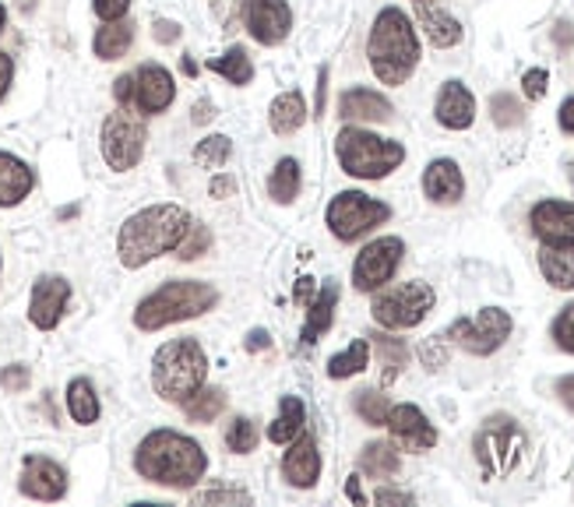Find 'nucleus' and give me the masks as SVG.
<instances>
[{
    "label": "nucleus",
    "mask_w": 574,
    "mask_h": 507,
    "mask_svg": "<svg viewBox=\"0 0 574 507\" xmlns=\"http://www.w3.org/2000/svg\"><path fill=\"white\" fill-rule=\"evenodd\" d=\"M557 120H561V131L574 134V95H571V99H564V103H561V113H557Z\"/></svg>",
    "instance_id": "nucleus-56"
},
{
    "label": "nucleus",
    "mask_w": 574,
    "mask_h": 507,
    "mask_svg": "<svg viewBox=\"0 0 574 507\" xmlns=\"http://www.w3.org/2000/svg\"><path fill=\"white\" fill-rule=\"evenodd\" d=\"M387 434L399 444L402 452H430L437 444V430L434 423L423 416L420 405L413 402H402V405H392V413H387Z\"/></svg>",
    "instance_id": "nucleus-15"
},
{
    "label": "nucleus",
    "mask_w": 574,
    "mask_h": 507,
    "mask_svg": "<svg viewBox=\"0 0 574 507\" xmlns=\"http://www.w3.org/2000/svg\"><path fill=\"white\" fill-rule=\"evenodd\" d=\"M366 338H374V349L381 359V384L387 388V384H395L402 377V371L409 367V346H405V338L384 335V332H374Z\"/></svg>",
    "instance_id": "nucleus-29"
},
{
    "label": "nucleus",
    "mask_w": 574,
    "mask_h": 507,
    "mask_svg": "<svg viewBox=\"0 0 574 507\" xmlns=\"http://www.w3.org/2000/svg\"><path fill=\"white\" fill-rule=\"evenodd\" d=\"M282 479L296 490H311L321 479V452L311 434H300L282 458Z\"/></svg>",
    "instance_id": "nucleus-19"
},
{
    "label": "nucleus",
    "mask_w": 574,
    "mask_h": 507,
    "mask_svg": "<svg viewBox=\"0 0 574 507\" xmlns=\"http://www.w3.org/2000/svg\"><path fill=\"white\" fill-rule=\"evenodd\" d=\"M152 36H155V43L170 47V43H177V39H180V26H177V22H170V18H155Z\"/></svg>",
    "instance_id": "nucleus-49"
},
{
    "label": "nucleus",
    "mask_w": 574,
    "mask_h": 507,
    "mask_svg": "<svg viewBox=\"0 0 574 507\" xmlns=\"http://www.w3.org/2000/svg\"><path fill=\"white\" fill-rule=\"evenodd\" d=\"M423 194L434 205H459L465 194V176L455 159H434L423 170Z\"/></svg>",
    "instance_id": "nucleus-21"
},
{
    "label": "nucleus",
    "mask_w": 574,
    "mask_h": 507,
    "mask_svg": "<svg viewBox=\"0 0 574 507\" xmlns=\"http://www.w3.org/2000/svg\"><path fill=\"white\" fill-rule=\"evenodd\" d=\"M68 416L78 423V427H92V423H99L102 416V405H99V395H95V384L89 377H74L68 384Z\"/></svg>",
    "instance_id": "nucleus-28"
},
{
    "label": "nucleus",
    "mask_w": 574,
    "mask_h": 507,
    "mask_svg": "<svg viewBox=\"0 0 574 507\" xmlns=\"http://www.w3.org/2000/svg\"><path fill=\"white\" fill-rule=\"evenodd\" d=\"M335 159H339L345 176L384 180L405 162V149L392 138H381V134H371V131L350 124V128H342L335 138Z\"/></svg>",
    "instance_id": "nucleus-6"
},
{
    "label": "nucleus",
    "mask_w": 574,
    "mask_h": 507,
    "mask_svg": "<svg viewBox=\"0 0 574 507\" xmlns=\"http://www.w3.org/2000/svg\"><path fill=\"white\" fill-rule=\"evenodd\" d=\"M416 4V26L423 29V36L430 39V47L437 50H451L462 43V22L455 14H447L444 8H437L434 0H413Z\"/></svg>",
    "instance_id": "nucleus-22"
},
{
    "label": "nucleus",
    "mask_w": 574,
    "mask_h": 507,
    "mask_svg": "<svg viewBox=\"0 0 574 507\" xmlns=\"http://www.w3.org/2000/svg\"><path fill=\"white\" fill-rule=\"evenodd\" d=\"M420 359H423L426 371H441L444 363H447V338L444 335L426 338L423 346H420Z\"/></svg>",
    "instance_id": "nucleus-43"
},
{
    "label": "nucleus",
    "mask_w": 574,
    "mask_h": 507,
    "mask_svg": "<svg viewBox=\"0 0 574 507\" xmlns=\"http://www.w3.org/2000/svg\"><path fill=\"white\" fill-rule=\"evenodd\" d=\"M194 504H251L248 490H225V486H215V490L194 494Z\"/></svg>",
    "instance_id": "nucleus-45"
},
{
    "label": "nucleus",
    "mask_w": 574,
    "mask_h": 507,
    "mask_svg": "<svg viewBox=\"0 0 574 507\" xmlns=\"http://www.w3.org/2000/svg\"><path fill=\"white\" fill-rule=\"evenodd\" d=\"M293 300L300 303V307H306V303L314 300V278H311V275H303V278L296 282V290H293Z\"/></svg>",
    "instance_id": "nucleus-54"
},
{
    "label": "nucleus",
    "mask_w": 574,
    "mask_h": 507,
    "mask_svg": "<svg viewBox=\"0 0 574 507\" xmlns=\"http://www.w3.org/2000/svg\"><path fill=\"white\" fill-rule=\"evenodd\" d=\"M230 159H233V138H225V134L201 138L198 149H194V162L201 170H222Z\"/></svg>",
    "instance_id": "nucleus-37"
},
{
    "label": "nucleus",
    "mask_w": 574,
    "mask_h": 507,
    "mask_svg": "<svg viewBox=\"0 0 574 507\" xmlns=\"http://www.w3.org/2000/svg\"><path fill=\"white\" fill-rule=\"evenodd\" d=\"M212 116H215V107L209 103V99H198V103H194V113H191L194 124H209Z\"/></svg>",
    "instance_id": "nucleus-57"
},
{
    "label": "nucleus",
    "mask_w": 574,
    "mask_h": 507,
    "mask_svg": "<svg viewBox=\"0 0 574 507\" xmlns=\"http://www.w3.org/2000/svg\"><path fill=\"white\" fill-rule=\"evenodd\" d=\"M173 99H177L173 74L162 64H141L134 71V110L141 116L167 113L173 107Z\"/></svg>",
    "instance_id": "nucleus-17"
},
{
    "label": "nucleus",
    "mask_w": 574,
    "mask_h": 507,
    "mask_svg": "<svg viewBox=\"0 0 574 507\" xmlns=\"http://www.w3.org/2000/svg\"><path fill=\"white\" fill-rule=\"evenodd\" d=\"M209 194L212 197H233L236 194V180L233 176H215L209 184Z\"/></svg>",
    "instance_id": "nucleus-53"
},
{
    "label": "nucleus",
    "mask_w": 574,
    "mask_h": 507,
    "mask_svg": "<svg viewBox=\"0 0 574 507\" xmlns=\"http://www.w3.org/2000/svg\"><path fill=\"white\" fill-rule=\"evenodd\" d=\"M366 363H371V342L366 338H356L350 342L342 353H335L332 359H328V377L332 381H345V377H356L366 371Z\"/></svg>",
    "instance_id": "nucleus-34"
},
{
    "label": "nucleus",
    "mask_w": 574,
    "mask_h": 507,
    "mask_svg": "<svg viewBox=\"0 0 574 507\" xmlns=\"http://www.w3.org/2000/svg\"><path fill=\"white\" fill-rule=\"evenodd\" d=\"M490 116H494L497 128H518L525 120V107L511 92H497L490 99Z\"/></svg>",
    "instance_id": "nucleus-41"
},
{
    "label": "nucleus",
    "mask_w": 574,
    "mask_h": 507,
    "mask_svg": "<svg viewBox=\"0 0 574 507\" xmlns=\"http://www.w3.org/2000/svg\"><path fill=\"white\" fill-rule=\"evenodd\" d=\"M36 173L29 162H22L11 152H0V209H14L32 194Z\"/></svg>",
    "instance_id": "nucleus-25"
},
{
    "label": "nucleus",
    "mask_w": 574,
    "mask_h": 507,
    "mask_svg": "<svg viewBox=\"0 0 574 507\" xmlns=\"http://www.w3.org/2000/svg\"><path fill=\"white\" fill-rule=\"evenodd\" d=\"M180 68H183V74H194V71H198L191 57H183V60H180Z\"/></svg>",
    "instance_id": "nucleus-61"
},
{
    "label": "nucleus",
    "mask_w": 574,
    "mask_h": 507,
    "mask_svg": "<svg viewBox=\"0 0 574 507\" xmlns=\"http://www.w3.org/2000/svg\"><path fill=\"white\" fill-rule=\"evenodd\" d=\"M374 504H402V507H409V504H413V494L387 490V486H381V490L374 494Z\"/></svg>",
    "instance_id": "nucleus-52"
},
{
    "label": "nucleus",
    "mask_w": 574,
    "mask_h": 507,
    "mask_svg": "<svg viewBox=\"0 0 574 507\" xmlns=\"http://www.w3.org/2000/svg\"><path fill=\"white\" fill-rule=\"evenodd\" d=\"M540 272L553 290H574V243H543Z\"/></svg>",
    "instance_id": "nucleus-26"
},
{
    "label": "nucleus",
    "mask_w": 574,
    "mask_h": 507,
    "mask_svg": "<svg viewBox=\"0 0 574 507\" xmlns=\"http://www.w3.org/2000/svg\"><path fill=\"white\" fill-rule=\"evenodd\" d=\"M269 346H272V335L264 328H254V332H248V338H243V349L248 353H264Z\"/></svg>",
    "instance_id": "nucleus-51"
},
{
    "label": "nucleus",
    "mask_w": 574,
    "mask_h": 507,
    "mask_svg": "<svg viewBox=\"0 0 574 507\" xmlns=\"http://www.w3.org/2000/svg\"><path fill=\"white\" fill-rule=\"evenodd\" d=\"M300 184H303V176H300V162L296 159H279L275 162V170H272V180H269V194L275 205H293L296 194H300Z\"/></svg>",
    "instance_id": "nucleus-35"
},
{
    "label": "nucleus",
    "mask_w": 574,
    "mask_h": 507,
    "mask_svg": "<svg viewBox=\"0 0 574 507\" xmlns=\"http://www.w3.org/2000/svg\"><path fill=\"white\" fill-rule=\"evenodd\" d=\"M511 328H515V321H511L507 311L483 307L476 317H459L444 332V338L455 342V346L465 349L469 356H494L504 346V342L511 338Z\"/></svg>",
    "instance_id": "nucleus-11"
},
{
    "label": "nucleus",
    "mask_w": 574,
    "mask_h": 507,
    "mask_svg": "<svg viewBox=\"0 0 574 507\" xmlns=\"http://www.w3.org/2000/svg\"><path fill=\"white\" fill-rule=\"evenodd\" d=\"M219 303V290L212 282L201 278H170L162 282L155 293H149L145 300L134 307V328L138 332H159L170 328V324L191 321L209 314Z\"/></svg>",
    "instance_id": "nucleus-4"
},
{
    "label": "nucleus",
    "mask_w": 574,
    "mask_h": 507,
    "mask_svg": "<svg viewBox=\"0 0 574 507\" xmlns=\"http://www.w3.org/2000/svg\"><path fill=\"white\" fill-rule=\"evenodd\" d=\"M22 11H32V0H22Z\"/></svg>",
    "instance_id": "nucleus-63"
},
{
    "label": "nucleus",
    "mask_w": 574,
    "mask_h": 507,
    "mask_svg": "<svg viewBox=\"0 0 574 507\" xmlns=\"http://www.w3.org/2000/svg\"><path fill=\"white\" fill-rule=\"evenodd\" d=\"M209 247H212V233H209V226H204V222H194V219H191L188 233H183V240L177 243V257H180V261H198L201 254H209Z\"/></svg>",
    "instance_id": "nucleus-40"
},
{
    "label": "nucleus",
    "mask_w": 574,
    "mask_h": 507,
    "mask_svg": "<svg viewBox=\"0 0 574 507\" xmlns=\"http://www.w3.org/2000/svg\"><path fill=\"white\" fill-rule=\"evenodd\" d=\"M204 469H209V458L201 444L167 427L145 434L134 448V473L145 483L170 486V490H191L204 479Z\"/></svg>",
    "instance_id": "nucleus-1"
},
{
    "label": "nucleus",
    "mask_w": 574,
    "mask_h": 507,
    "mask_svg": "<svg viewBox=\"0 0 574 507\" xmlns=\"http://www.w3.org/2000/svg\"><path fill=\"white\" fill-rule=\"evenodd\" d=\"M11 78H14V57L11 53H0V103L11 89Z\"/></svg>",
    "instance_id": "nucleus-50"
},
{
    "label": "nucleus",
    "mask_w": 574,
    "mask_h": 507,
    "mask_svg": "<svg viewBox=\"0 0 574 507\" xmlns=\"http://www.w3.org/2000/svg\"><path fill=\"white\" fill-rule=\"evenodd\" d=\"M68 300H71V282L64 275L36 278L32 296H29V321L39 332H53L68 311Z\"/></svg>",
    "instance_id": "nucleus-16"
},
{
    "label": "nucleus",
    "mask_w": 574,
    "mask_h": 507,
    "mask_svg": "<svg viewBox=\"0 0 574 507\" xmlns=\"http://www.w3.org/2000/svg\"><path fill=\"white\" fill-rule=\"evenodd\" d=\"M29 384H32V371L26 367V363H11V367H4V371H0V388H4V392H11V395L26 392Z\"/></svg>",
    "instance_id": "nucleus-44"
},
{
    "label": "nucleus",
    "mask_w": 574,
    "mask_h": 507,
    "mask_svg": "<svg viewBox=\"0 0 574 507\" xmlns=\"http://www.w3.org/2000/svg\"><path fill=\"white\" fill-rule=\"evenodd\" d=\"M525 448H528L525 430L504 413L486 416L483 427L473 437V452H476L483 479H504L507 473H515Z\"/></svg>",
    "instance_id": "nucleus-7"
},
{
    "label": "nucleus",
    "mask_w": 574,
    "mask_h": 507,
    "mask_svg": "<svg viewBox=\"0 0 574 507\" xmlns=\"http://www.w3.org/2000/svg\"><path fill=\"white\" fill-rule=\"evenodd\" d=\"M225 409V392L222 388H198L188 402H183V413L191 423H215V416Z\"/></svg>",
    "instance_id": "nucleus-36"
},
{
    "label": "nucleus",
    "mask_w": 574,
    "mask_h": 507,
    "mask_svg": "<svg viewBox=\"0 0 574 507\" xmlns=\"http://www.w3.org/2000/svg\"><path fill=\"white\" fill-rule=\"evenodd\" d=\"M546 85H550L546 68H532V71H525V78H522V89H525L528 99H543V95H546Z\"/></svg>",
    "instance_id": "nucleus-47"
},
{
    "label": "nucleus",
    "mask_w": 574,
    "mask_h": 507,
    "mask_svg": "<svg viewBox=\"0 0 574 507\" xmlns=\"http://www.w3.org/2000/svg\"><path fill=\"white\" fill-rule=\"evenodd\" d=\"M402 469V458H399V444L392 440H374L366 444L360 452V473L371 476V479H392Z\"/></svg>",
    "instance_id": "nucleus-30"
},
{
    "label": "nucleus",
    "mask_w": 574,
    "mask_h": 507,
    "mask_svg": "<svg viewBox=\"0 0 574 507\" xmlns=\"http://www.w3.org/2000/svg\"><path fill=\"white\" fill-rule=\"evenodd\" d=\"M387 219H392V209H387L384 201L363 194V191L335 194L332 205H328V212H324L328 230H332L335 240H342V243H353V240L366 236L371 230L384 226Z\"/></svg>",
    "instance_id": "nucleus-9"
},
{
    "label": "nucleus",
    "mask_w": 574,
    "mask_h": 507,
    "mask_svg": "<svg viewBox=\"0 0 574 507\" xmlns=\"http://www.w3.org/2000/svg\"><path fill=\"white\" fill-rule=\"evenodd\" d=\"M353 405H356V416L366 423V427H384V423H387V413H392V402H387V395H381L377 388H363V392H356Z\"/></svg>",
    "instance_id": "nucleus-38"
},
{
    "label": "nucleus",
    "mask_w": 574,
    "mask_h": 507,
    "mask_svg": "<svg viewBox=\"0 0 574 507\" xmlns=\"http://www.w3.org/2000/svg\"><path fill=\"white\" fill-rule=\"evenodd\" d=\"M225 448H230L233 455H251L258 448V427H254V419L236 416L230 427H225Z\"/></svg>",
    "instance_id": "nucleus-39"
},
{
    "label": "nucleus",
    "mask_w": 574,
    "mask_h": 507,
    "mask_svg": "<svg viewBox=\"0 0 574 507\" xmlns=\"http://www.w3.org/2000/svg\"><path fill=\"white\" fill-rule=\"evenodd\" d=\"M188 226H191V215L180 205H149L134 212L117 233L120 265L134 272V268H145L149 261L162 254H173Z\"/></svg>",
    "instance_id": "nucleus-2"
},
{
    "label": "nucleus",
    "mask_w": 574,
    "mask_h": 507,
    "mask_svg": "<svg viewBox=\"0 0 574 507\" xmlns=\"http://www.w3.org/2000/svg\"><path fill=\"white\" fill-rule=\"evenodd\" d=\"M209 71L225 78L230 85H251L254 78V64H251V53L243 47H230L222 57H212L209 60Z\"/></svg>",
    "instance_id": "nucleus-33"
},
{
    "label": "nucleus",
    "mask_w": 574,
    "mask_h": 507,
    "mask_svg": "<svg viewBox=\"0 0 574 507\" xmlns=\"http://www.w3.org/2000/svg\"><path fill=\"white\" fill-rule=\"evenodd\" d=\"M92 11L99 22H120L131 11V0H92Z\"/></svg>",
    "instance_id": "nucleus-46"
},
{
    "label": "nucleus",
    "mask_w": 574,
    "mask_h": 507,
    "mask_svg": "<svg viewBox=\"0 0 574 507\" xmlns=\"http://www.w3.org/2000/svg\"><path fill=\"white\" fill-rule=\"evenodd\" d=\"M434 290L426 282H402V286H392L374 296V321L387 332H405V328H416L423 324V317L434 311Z\"/></svg>",
    "instance_id": "nucleus-10"
},
{
    "label": "nucleus",
    "mask_w": 574,
    "mask_h": 507,
    "mask_svg": "<svg viewBox=\"0 0 574 507\" xmlns=\"http://www.w3.org/2000/svg\"><path fill=\"white\" fill-rule=\"evenodd\" d=\"M303 423H306V409L296 395H282L279 402V419L269 423V440L272 444H293L303 434Z\"/></svg>",
    "instance_id": "nucleus-31"
},
{
    "label": "nucleus",
    "mask_w": 574,
    "mask_h": 507,
    "mask_svg": "<svg viewBox=\"0 0 574 507\" xmlns=\"http://www.w3.org/2000/svg\"><path fill=\"white\" fill-rule=\"evenodd\" d=\"M269 124L272 134L279 138H290L306 124V99L303 92H282L272 99V110H269Z\"/></svg>",
    "instance_id": "nucleus-27"
},
{
    "label": "nucleus",
    "mask_w": 574,
    "mask_h": 507,
    "mask_svg": "<svg viewBox=\"0 0 574 507\" xmlns=\"http://www.w3.org/2000/svg\"><path fill=\"white\" fill-rule=\"evenodd\" d=\"M18 490H22V497H29V500L57 504L68 494V469L47 455H26L22 476H18Z\"/></svg>",
    "instance_id": "nucleus-14"
},
{
    "label": "nucleus",
    "mask_w": 574,
    "mask_h": 507,
    "mask_svg": "<svg viewBox=\"0 0 574 507\" xmlns=\"http://www.w3.org/2000/svg\"><path fill=\"white\" fill-rule=\"evenodd\" d=\"M324 99H328V68H318V103H314L318 116L324 113Z\"/></svg>",
    "instance_id": "nucleus-58"
},
{
    "label": "nucleus",
    "mask_w": 574,
    "mask_h": 507,
    "mask_svg": "<svg viewBox=\"0 0 574 507\" xmlns=\"http://www.w3.org/2000/svg\"><path fill=\"white\" fill-rule=\"evenodd\" d=\"M528 226L543 243H574V205L571 201H540L528 212Z\"/></svg>",
    "instance_id": "nucleus-20"
},
{
    "label": "nucleus",
    "mask_w": 574,
    "mask_h": 507,
    "mask_svg": "<svg viewBox=\"0 0 574 507\" xmlns=\"http://www.w3.org/2000/svg\"><path fill=\"white\" fill-rule=\"evenodd\" d=\"M557 395H561V402L567 405V409L574 413V374H567V377L557 381Z\"/></svg>",
    "instance_id": "nucleus-55"
},
{
    "label": "nucleus",
    "mask_w": 574,
    "mask_h": 507,
    "mask_svg": "<svg viewBox=\"0 0 574 507\" xmlns=\"http://www.w3.org/2000/svg\"><path fill=\"white\" fill-rule=\"evenodd\" d=\"M243 22L254 43L279 47L293 32V11L285 0H243Z\"/></svg>",
    "instance_id": "nucleus-13"
},
{
    "label": "nucleus",
    "mask_w": 574,
    "mask_h": 507,
    "mask_svg": "<svg viewBox=\"0 0 574 507\" xmlns=\"http://www.w3.org/2000/svg\"><path fill=\"white\" fill-rule=\"evenodd\" d=\"M405 243L399 236H377L353 261V286L356 293H377L384 282H392L402 265Z\"/></svg>",
    "instance_id": "nucleus-12"
},
{
    "label": "nucleus",
    "mask_w": 574,
    "mask_h": 507,
    "mask_svg": "<svg viewBox=\"0 0 574 507\" xmlns=\"http://www.w3.org/2000/svg\"><path fill=\"white\" fill-rule=\"evenodd\" d=\"M392 103H387V99L381 95V92H374V89H345L342 95H339V116L342 120H356V124H384V120H392Z\"/></svg>",
    "instance_id": "nucleus-23"
},
{
    "label": "nucleus",
    "mask_w": 574,
    "mask_h": 507,
    "mask_svg": "<svg viewBox=\"0 0 574 507\" xmlns=\"http://www.w3.org/2000/svg\"><path fill=\"white\" fill-rule=\"evenodd\" d=\"M571 39H574V29H571V22H561V26H557V47H567Z\"/></svg>",
    "instance_id": "nucleus-60"
},
{
    "label": "nucleus",
    "mask_w": 574,
    "mask_h": 507,
    "mask_svg": "<svg viewBox=\"0 0 574 507\" xmlns=\"http://www.w3.org/2000/svg\"><path fill=\"white\" fill-rule=\"evenodd\" d=\"M335 307H339V282L328 278L324 286L314 293V300L306 303V321H303V332H300V349H303V353L311 349L328 328H332Z\"/></svg>",
    "instance_id": "nucleus-24"
},
{
    "label": "nucleus",
    "mask_w": 574,
    "mask_h": 507,
    "mask_svg": "<svg viewBox=\"0 0 574 507\" xmlns=\"http://www.w3.org/2000/svg\"><path fill=\"white\" fill-rule=\"evenodd\" d=\"M209 377V356L198 338H173L152 356V388L162 402L183 405Z\"/></svg>",
    "instance_id": "nucleus-5"
},
{
    "label": "nucleus",
    "mask_w": 574,
    "mask_h": 507,
    "mask_svg": "<svg viewBox=\"0 0 574 507\" xmlns=\"http://www.w3.org/2000/svg\"><path fill=\"white\" fill-rule=\"evenodd\" d=\"M145 141H149V128L138 113H131L128 107H117L107 120H102V134H99V149L107 166L117 173L134 170L141 155H145Z\"/></svg>",
    "instance_id": "nucleus-8"
},
{
    "label": "nucleus",
    "mask_w": 574,
    "mask_h": 507,
    "mask_svg": "<svg viewBox=\"0 0 574 507\" xmlns=\"http://www.w3.org/2000/svg\"><path fill=\"white\" fill-rule=\"evenodd\" d=\"M366 57H371V71L381 85H405L420 64V36L413 18L402 8L377 11L371 39H366Z\"/></svg>",
    "instance_id": "nucleus-3"
},
{
    "label": "nucleus",
    "mask_w": 574,
    "mask_h": 507,
    "mask_svg": "<svg viewBox=\"0 0 574 507\" xmlns=\"http://www.w3.org/2000/svg\"><path fill=\"white\" fill-rule=\"evenodd\" d=\"M131 43H134V26L120 18V22H102V29L92 39V50L99 60H120L131 50Z\"/></svg>",
    "instance_id": "nucleus-32"
},
{
    "label": "nucleus",
    "mask_w": 574,
    "mask_h": 507,
    "mask_svg": "<svg viewBox=\"0 0 574 507\" xmlns=\"http://www.w3.org/2000/svg\"><path fill=\"white\" fill-rule=\"evenodd\" d=\"M550 335H553V342H557V349L574 356V303H567V307L557 317H553Z\"/></svg>",
    "instance_id": "nucleus-42"
},
{
    "label": "nucleus",
    "mask_w": 574,
    "mask_h": 507,
    "mask_svg": "<svg viewBox=\"0 0 574 507\" xmlns=\"http://www.w3.org/2000/svg\"><path fill=\"white\" fill-rule=\"evenodd\" d=\"M113 99H117V107H134V74H120L113 81Z\"/></svg>",
    "instance_id": "nucleus-48"
},
{
    "label": "nucleus",
    "mask_w": 574,
    "mask_h": 507,
    "mask_svg": "<svg viewBox=\"0 0 574 507\" xmlns=\"http://www.w3.org/2000/svg\"><path fill=\"white\" fill-rule=\"evenodd\" d=\"M434 116L444 131H469L476 120V99L465 89V81L451 78L441 85L437 103H434Z\"/></svg>",
    "instance_id": "nucleus-18"
},
{
    "label": "nucleus",
    "mask_w": 574,
    "mask_h": 507,
    "mask_svg": "<svg viewBox=\"0 0 574 507\" xmlns=\"http://www.w3.org/2000/svg\"><path fill=\"white\" fill-rule=\"evenodd\" d=\"M4 22H8V8L0 4V32H4Z\"/></svg>",
    "instance_id": "nucleus-62"
},
{
    "label": "nucleus",
    "mask_w": 574,
    "mask_h": 507,
    "mask_svg": "<svg viewBox=\"0 0 574 507\" xmlns=\"http://www.w3.org/2000/svg\"><path fill=\"white\" fill-rule=\"evenodd\" d=\"M345 497H350L353 504H366V494L360 490V476H350V479H345Z\"/></svg>",
    "instance_id": "nucleus-59"
}]
</instances>
